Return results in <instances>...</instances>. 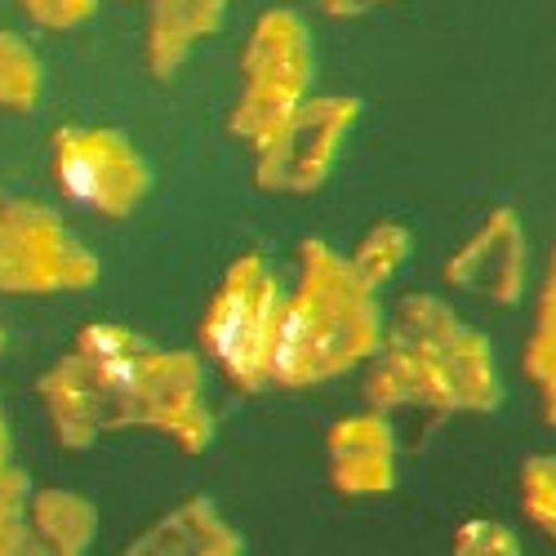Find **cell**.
Listing matches in <instances>:
<instances>
[{"instance_id": "obj_19", "label": "cell", "mask_w": 556, "mask_h": 556, "mask_svg": "<svg viewBox=\"0 0 556 556\" xmlns=\"http://www.w3.org/2000/svg\"><path fill=\"white\" fill-rule=\"evenodd\" d=\"M18 5L45 31H67V27H80L99 14V0H18Z\"/></svg>"}, {"instance_id": "obj_5", "label": "cell", "mask_w": 556, "mask_h": 556, "mask_svg": "<svg viewBox=\"0 0 556 556\" xmlns=\"http://www.w3.org/2000/svg\"><path fill=\"white\" fill-rule=\"evenodd\" d=\"M316 76L312 31L294 10H267L241 50V94L227 112V129L241 143H258L307 94Z\"/></svg>"}, {"instance_id": "obj_16", "label": "cell", "mask_w": 556, "mask_h": 556, "mask_svg": "<svg viewBox=\"0 0 556 556\" xmlns=\"http://www.w3.org/2000/svg\"><path fill=\"white\" fill-rule=\"evenodd\" d=\"M27 498H31V481L5 463L0 468V556L36 552L31 526H27Z\"/></svg>"}, {"instance_id": "obj_10", "label": "cell", "mask_w": 556, "mask_h": 556, "mask_svg": "<svg viewBox=\"0 0 556 556\" xmlns=\"http://www.w3.org/2000/svg\"><path fill=\"white\" fill-rule=\"evenodd\" d=\"M326 477L348 498L396 490V432L383 409L348 414L326 432Z\"/></svg>"}, {"instance_id": "obj_15", "label": "cell", "mask_w": 556, "mask_h": 556, "mask_svg": "<svg viewBox=\"0 0 556 556\" xmlns=\"http://www.w3.org/2000/svg\"><path fill=\"white\" fill-rule=\"evenodd\" d=\"M40 59L36 50L14 36V31H0V108L5 112H31L40 103Z\"/></svg>"}, {"instance_id": "obj_1", "label": "cell", "mask_w": 556, "mask_h": 556, "mask_svg": "<svg viewBox=\"0 0 556 556\" xmlns=\"http://www.w3.org/2000/svg\"><path fill=\"white\" fill-rule=\"evenodd\" d=\"M59 445L89 450L108 432L152 428L182 454L214 445L205 375L192 352H165L129 326L89 320L67 356L36 379Z\"/></svg>"}, {"instance_id": "obj_4", "label": "cell", "mask_w": 556, "mask_h": 556, "mask_svg": "<svg viewBox=\"0 0 556 556\" xmlns=\"http://www.w3.org/2000/svg\"><path fill=\"white\" fill-rule=\"evenodd\" d=\"M286 312V286L263 254H241L201 320V352L237 392H263L271 383V343Z\"/></svg>"}, {"instance_id": "obj_24", "label": "cell", "mask_w": 556, "mask_h": 556, "mask_svg": "<svg viewBox=\"0 0 556 556\" xmlns=\"http://www.w3.org/2000/svg\"><path fill=\"white\" fill-rule=\"evenodd\" d=\"M0 348H5V334H0Z\"/></svg>"}, {"instance_id": "obj_21", "label": "cell", "mask_w": 556, "mask_h": 556, "mask_svg": "<svg viewBox=\"0 0 556 556\" xmlns=\"http://www.w3.org/2000/svg\"><path fill=\"white\" fill-rule=\"evenodd\" d=\"M534 348H556V245H552V258H547V271H543V286H539V303H534V334H530Z\"/></svg>"}, {"instance_id": "obj_3", "label": "cell", "mask_w": 556, "mask_h": 556, "mask_svg": "<svg viewBox=\"0 0 556 556\" xmlns=\"http://www.w3.org/2000/svg\"><path fill=\"white\" fill-rule=\"evenodd\" d=\"M379 290L352 267L348 254L307 237L299 245V286L286 294L281 326L271 343L276 388H316L375 361L383 343Z\"/></svg>"}, {"instance_id": "obj_11", "label": "cell", "mask_w": 556, "mask_h": 556, "mask_svg": "<svg viewBox=\"0 0 556 556\" xmlns=\"http://www.w3.org/2000/svg\"><path fill=\"white\" fill-rule=\"evenodd\" d=\"M125 552L129 556H241L245 539L237 526L223 521L214 498L192 494L178 507H169L156 526H148Z\"/></svg>"}, {"instance_id": "obj_22", "label": "cell", "mask_w": 556, "mask_h": 556, "mask_svg": "<svg viewBox=\"0 0 556 556\" xmlns=\"http://www.w3.org/2000/svg\"><path fill=\"white\" fill-rule=\"evenodd\" d=\"M379 5H392V0H320V10L334 14V18H356V14H369Z\"/></svg>"}, {"instance_id": "obj_23", "label": "cell", "mask_w": 556, "mask_h": 556, "mask_svg": "<svg viewBox=\"0 0 556 556\" xmlns=\"http://www.w3.org/2000/svg\"><path fill=\"white\" fill-rule=\"evenodd\" d=\"M10 463V424H5V409H0V468Z\"/></svg>"}, {"instance_id": "obj_9", "label": "cell", "mask_w": 556, "mask_h": 556, "mask_svg": "<svg viewBox=\"0 0 556 556\" xmlns=\"http://www.w3.org/2000/svg\"><path fill=\"white\" fill-rule=\"evenodd\" d=\"M530 281V250L517 210H490L481 227L445 258V286L477 294L494 307H517Z\"/></svg>"}, {"instance_id": "obj_13", "label": "cell", "mask_w": 556, "mask_h": 556, "mask_svg": "<svg viewBox=\"0 0 556 556\" xmlns=\"http://www.w3.org/2000/svg\"><path fill=\"white\" fill-rule=\"evenodd\" d=\"M27 526L36 552L80 556L99 539V507L72 490H31L27 498Z\"/></svg>"}, {"instance_id": "obj_14", "label": "cell", "mask_w": 556, "mask_h": 556, "mask_svg": "<svg viewBox=\"0 0 556 556\" xmlns=\"http://www.w3.org/2000/svg\"><path fill=\"white\" fill-rule=\"evenodd\" d=\"M409 250H414L409 227H405V223H396V218H379V223L361 237V245H356L348 258H352V267L365 276L369 286L383 290V286L392 281V276L405 267Z\"/></svg>"}, {"instance_id": "obj_18", "label": "cell", "mask_w": 556, "mask_h": 556, "mask_svg": "<svg viewBox=\"0 0 556 556\" xmlns=\"http://www.w3.org/2000/svg\"><path fill=\"white\" fill-rule=\"evenodd\" d=\"M454 552L458 556H521V539L503 521L472 517V521H463L454 530Z\"/></svg>"}, {"instance_id": "obj_7", "label": "cell", "mask_w": 556, "mask_h": 556, "mask_svg": "<svg viewBox=\"0 0 556 556\" xmlns=\"http://www.w3.org/2000/svg\"><path fill=\"white\" fill-rule=\"evenodd\" d=\"M99 281V258L36 201L0 197V294H76Z\"/></svg>"}, {"instance_id": "obj_20", "label": "cell", "mask_w": 556, "mask_h": 556, "mask_svg": "<svg viewBox=\"0 0 556 556\" xmlns=\"http://www.w3.org/2000/svg\"><path fill=\"white\" fill-rule=\"evenodd\" d=\"M521 369H526V379L539 388V414H543V424L556 428V348L526 343Z\"/></svg>"}, {"instance_id": "obj_2", "label": "cell", "mask_w": 556, "mask_h": 556, "mask_svg": "<svg viewBox=\"0 0 556 556\" xmlns=\"http://www.w3.org/2000/svg\"><path fill=\"white\" fill-rule=\"evenodd\" d=\"M365 396L383 414H490L503 405V379L485 334H477L445 299L409 294L383 330Z\"/></svg>"}, {"instance_id": "obj_6", "label": "cell", "mask_w": 556, "mask_h": 556, "mask_svg": "<svg viewBox=\"0 0 556 556\" xmlns=\"http://www.w3.org/2000/svg\"><path fill=\"white\" fill-rule=\"evenodd\" d=\"M361 121L352 94H307L267 138L254 143V182L276 197H312L339 165L348 134Z\"/></svg>"}, {"instance_id": "obj_8", "label": "cell", "mask_w": 556, "mask_h": 556, "mask_svg": "<svg viewBox=\"0 0 556 556\" xmlns=\"http://www.w3.org/2000/svg\"><path fill=\"white\" fill-rule=\"evenodd\" d=\"M54 182L59 192L103 218H129L152 188L148 161L134 152L121 129L63 125L54 129Z\"/></svg>"}, {"instance_id": "obj_12", "label": "cell", "mask_w": 556, "mask_h": 556, "mask_svg": "<svg viewBox=\"0 0 556 556\" xmlns=\"http://www.w3.org/2000/svg\"><path fill=\"white\" fill-rule=\"evenodd\" d=\"M227 0H148L143 63L152 80H169L205 36L223 27Z\"/></svg>"}, {"instance_id": "obj_17", "label": "cell", "mask_w": 556, "mask_h": 556, "mask_svg": "<svg viewBox=\"0 0 556 556\" xmlns=\"http://www.w3.org/2000/svg\"><path fill=\"white\" fill-rule=\"evenodd\" d=\"M521 507L556 543V454H534L521 463Z\"/></svg>"}]
</instances>
